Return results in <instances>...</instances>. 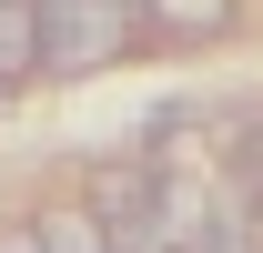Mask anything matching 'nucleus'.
I'll use <instances>...</instances> for the list:
<instances>
[{
	"label": "nucleus",
	"mask_w": 263,
	"mask_h": 253,
	"mask_svg": "<svg viewBox=\"0 0 263 253\" xmlns=\"http://www.w3.org/2000/svg\"><path fill=\"white\" fill-rule=\"evenodd\" d=\"M31 243H41V253H111V233H101L91 203H51V213L31 223Z\"/></svg>",
	"instance_id": "nucleus-3"
},
{
	"label": "nucleus",
	"mask_w": 263,
	"mask_h": 253,
	"mask_svg": "<svg viewBox=\"0 0 263 253\" xmlns=\"http://www.w3.org/2000/svg\"><path fill=\"white\" fill-rule=\"evenodd\" d=\"M0 253H41V243H31V233H10V243H0Z\"/></svg>",
	"instance_id": "nucleus-5"
},
{
	"label": "nucleus",
	"mask_w": 263,
	"mask_h": 253,
	"mask_svg": "<svg viewBox=\"0 0 263 253\" xmlns=\"http://www.w3.org/2000/svg\"><path fill=\"white\" fill-rule=\"evenodd\" d=\"M142 0H61V10H41V61L51 71H101V61H122L132 51V21Z\"/></svg>",
	"instance_id": "nucleus-1"
},
{
	"label": "nucleus",
	"mask_w": 263,
	"mask_h": 253,
	"mask_svg": "<svg viewBox=\"0 0 263 253\" xmlns=\"http://www.w3.org/2000/svg\"><path fill=\"white\" fill-rule=\"evenodd\" d=\"M41 71V0H0V81Z\"/></svg>",
	"instance_id": "nucleus-4"
},
{
	"label": "nucleus",
	"mask_w": 263,
	"mask_h": 253,
	"mask_svg": "<svg viewBox=\"0 0 263 253\" xmlns=\"http://www.w3.org/2000/svg\"><path fill=\"white\" fill-rule=\"evenodd\" d=\"M142 10H152V21H142L152 41H193V51L233 31V0H142Z\"/></svg>",
	"instance_id": "nucleus-2"
}]
</instances>
